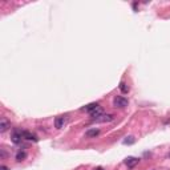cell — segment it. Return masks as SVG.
Segmentation results:
<instances>
[{
    "label": "cell",
    "instance_id": "obj_1",
    "mask_svg": "<svg viewBox=\"0 0 170 170\" xmlns=\"http://www.w3.org/2000/svg\"><path fill=\"white\" fill-rule=\"evenodd\" d=\"M127 100L124 99V97H121V96H117V97H114V100H113V105L116 106V108H125V106H127Z\"/></svg>",
    "mask_w": 170,
    "mask_h": 170
},
{
    "label": "cell",
    "instance_id": "obj_15",
    "mask_svg": "<svg viewBox=\"0 0 170 170\" xmlns=\"http://www.w3.org/2000/svg\"><path fill=\"white\" fill-rule=\"evenodd\" d=\"M95 170H104L103 168H97V169H95Z\"/></svg>",
    "mask_w": 170,
    "mask_h": 170
},
{
    "label": "cell",
    "instance_id": "obj_7",
    "mask_svg": "<svg viewBox=\"0 0 170 170\" xmlns=\"http://www.w3.org/2000/svg\"><path fill=\"white\" fill-rule=\"evenodd\" d=\"M21 136H23V138L25 140H31V141H37V137L35 134H32L31 132H28V130H23L21 132Z\"/></svg>",
    "mask_w": 170,
    "mask_h": 170
},
{
    "label": "cell",
    "instance_id": "obj_10",
    "mask_svg": "<svg viewBox=\"0 0 170 170\" xmlns=\"http://www.w3.org/2000/svg\"><path fill=\"white\" fill-rule=\"evenodd\" d=\"M97 106H99V104H96V103H92V104H88L87 106H84V108H81L83 112H89L91 113L93 109H96Z\"/></svg>",
    "mask_w": 170,
    "mask_h": 170
},
{
    "label": "cell",
    "instance_id": "obj_3",
    "mask_svg": "<svg viewBox=\"0 0 170 170\" xmlns=\"http://www.w3.org/2000/svg\"><path fill=\"white\" fill-rule=\"evenodd\" d=\"M113 120H114L113 114H103V116H100L99 118H96V120H93V121H96V122H110Z\"/></svg>",
    "mask_w": 170,
    "mask_h": 170
},
{
    "label": "cell",
    "instance_id": "obj_12",
    "mask_svg": "<svg viewBox=\"0 0 170 170\" xmlns=\"http://www.w3.org/2000/svg\"><path fill=\"white\" fill-rule=\"evenodd\" d=\"M120 91L124 93V95H127V93H129V87H127V84L126 83H124L122 81L121 84H120Z\"/></svg>",
    "mask_w": 170,
    "mask_h": 170
},
{
    "label": "cell",
    "instance_id": "obj_4",
    "mask_svg": "<svg viewBox=\"0 0 170 170\" xmlns=\"http://www.w3.org/2000/svg\"><path fill=\"white\" fill-rule=\"evenodd\" d=\"M104 114V109H103V106H97L96 109H93L92 112H91V117H93V120H96V118H99L100 116H103Z\"/></svg>",
    "mask_w": 170,
    "mask_h": 170
},
{
    "label": "cell",
    "instance_id": "obj_8",
    "mask_svg": "<svg viewBox=\"0 0 170 170\" xmlns=\"http://www.w3.org/2000/svg\"><path fill=\"white\" fill-rule=\"evenodd\" d=\"M64 125H65V117L60 116V117H57L56 120H55V126H56L57 129H63Z\"/></svg>",
    "mask_w": 170,
    "mask_h": 170
},
{
    "label": "cell",
    "instance_id": "obj_2",
    "mask_svg": "<svg viewBox=\"0 0 170 170\" xmlns=\"http://www.w3.org/2000/svg\"><path fill=\"white\" fill-rule=\"evenodd\" d=\"M11 127V122L7 120V118H2V120H0V132H2V133H4V132H7L8 129H10Z\"/></svg>",
    "mask_w": 170,
    "mask_h": 170
},
{
    "label": "cell",
    "instance_id": "obj_13",
    "mask_svg": "<svg viewBox=\"0 0 170 170\" xmlns=\"http://www.w3.org/2000/svg\"><path fill=\"white\" fill-rule=\"evenodd\" d=\"M134 142V138L133 137H126V140H124V144H133Z\"/></svg>",
    "mask_w": 170,
    "mask_h": 170
},
{
    "label": "cell",
    "instance_id": "obj_9",
    "mask_svg": "<svg viewBox=\"0 0 170 170\" xmlns=\"http://www.w3.org/2000/svg\"><path fill=\"white\" fill-rule=\"evenodd\" d=\"M100 134V129H89L87 130V133H85V137L87 138H92V137H96V136H99Z\"/></svg>",
    "mask_w": 170,
    "mask_h": 170
},
{
    "label": "cell",
    "instance_id": "obj_6",
    "mask_svg": "<svg viewBox=\"0 0 170 170\" xmlns=\"http://www.w3.org/2000/svg\"><path fill=\"white\" fill-rule=\"evenodd\" d=\"M21 138H23V136H21V132H14L11 136V140L14 144H20L21 142Z\"/></svg>",
    "mask_w": 170,
    "mask_h": 170
},
{
    "label": "cell",
    "instance_id": "obj_5",
    "mask_svg": "<svg viewBox=\"0 0 170 170\" xmlns=\"http://www.w3.org/2000/svg\"><path fill=\"white\" fill-rule=\"evenodd\" d=\"M124 162H125V165H126L127 168H134L136 165L140 162V160L138 158H134V157H127Z\"/></svg>",
    "mask_w": 170,
    "mask_h": 170
},
{
    "label": "cell",
    "instance_id": "obj_14",
    "mask_svg": "<svg viewBox=\"0 0 170 170\" xmlns=\"http://www.w3.org/2000/svg\"><path fill=\"white\" fill-rule=\"evenodd\" d=\"M2 170H8V168L7 166H2Z\"/></svg>",
    "mask_w": 170,
    "mask_h": 170
},
{
    "label": "cell",
    "instance_id": "obj_11",
    "mask_svg": "<svg viewBox=\"0 0 170 170\" xmlns=\"http://www.w3.org/2000/svg\"><path fill=\"white\" fill-rule=\"evenodd\" d=\"M25 158H27V153L25 152H19L18 154H16V161H18V162H21V161H24Z\"/></svg>",
    "mask_w": 170,
    "mask_h": 170
}]
</instances>
